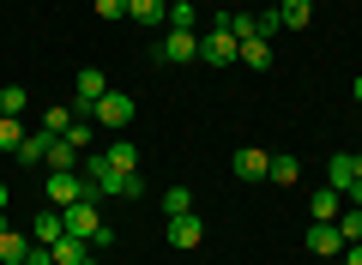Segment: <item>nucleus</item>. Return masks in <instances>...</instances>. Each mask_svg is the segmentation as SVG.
<instances>
[{"mask_svg":"<svg viewBox=\"0 0 362 265\" xmlns=\"http://www.w3.org/2000/svg\"><path fill=\"white\" fill-rule=\"evenodd\" d=\"M85 187L103 199V193H121V199H139L145 181L139 175H121L115 163H109V151H85Z\"/></svg>","mask_w":362,"mask_h":265,"instance_id":"nucleus-1","label":"nucleus"},{"mask_svg":"<svg viewBox=\"0 0 362 265\" xmlns=\"http://www.w3.org/2000/svg\"><path fill=\"white\" fill-rule=\"evenodd\" d=\"M61 223H66V235H78V241H97V247H103L109 235H115V229L103 223V211H97V193H85V199H73L61 211Z\"/></svg>","mask_w":362,"mask_h":265,"instance_id":"nucleus-2","label":"nucleus"},{"mask_svg":"<svg viewBox=\"0 0 362 265\" xmlns=\"http://www.w3.org/2000/svg\"><path fill=\"white\" fill-rule=\"evenodd\" d=\"M42 193H49V205L54 211H66L73 199H85V181H78V169H49V181H42Z\"/></svg>","mask_w":362,"mask_h":265,"instance_id":"nucleus-3","label":"nucleus"},{"mask_svg":"<svg viewBox=\"0 0 362 265\" xmlns=\"http://www.w3.org/2000/svg\"><path fill=\"white\" fill-rule=\"evenodd\" d=\"M90 121H97V126H127L133 121V97H127V90H109V97L90 109Z\"/></svg>","mask_w":362,"mask_h":265,"instance_id":"nucleus-4","label":"nucleus"},{"mask_svg":"<svg viewBox=\"0 0 362 265\" xmlns=\"http://www.w3.org/2000/svg\"><path fill=\"white\" fill-rule=\"evenodd\" d=\"M235 49H242V42H235L223 25L211 30V37H199V61H206V66H230V61H235Z\"/></svg>","mask_w":362,"mask_h":265,"instance_id":"nucleus-5","label":"nucleus"},{"mask_svg":"<svg viewBox=\"0 0 362 265\" xmlns=\"http://www.w3.org/2000/svg\"><path fill=\"white\" fill-rule=\"evenodd\" d=\"M73 97H78V109H85V114H90V109H97V102H103V97H109V78H103V73H97V66H85V73H78V78H73Z\"/></svg>","mask_w":362,"mask_h":265,"instance_id":"nucleus-6","label":"nucleus"},{"mask_svg":"<svg viewBox=\"0 0 362 265\" xmlns=\"http://www.w3.org/2000/svg\"><path fill=\"white\" fill-rule=\"evenodd\" d=\"M230 169H235V181H266V169H272V157L259 151V145H242V151L230 157Z\"/></svg>","mask_w":362,"mask_h":265,"instance_id":"nucleus-7","label":"nucleus"},{"mask_svg":"<svg viewBox=\"0 0 362 265\" xmlns=\"http://www.w3.org/2000/svg\"><path fill=\"white\" fill-rule=\"evenodd\" d=\"M157 61H199V37L194 30H169V37L157 42Z\"/></svg>","mask_w":362,"mask_h":265,"instance_id":"nucleus-8","label":"nucleus"},{"mask_svg":"<svg viewBox=\"0 0 362 265\" xmlns=\"http://www.w3.org/2000/svg\"><path fill=\"white\" fill-rule=\"evenodd\" d=\"M163 235H169V247H175V253H187V247H199L206 223H199V217L187 211V217H169V229H163Z\"/></svg>","mask_w":362,"mask_h":265,"instance_id":"nucleus-9","label":"nucleus"},{"mask_svg":"<svg viewBox=\"0 0 362 265\" xmlns=\"http://www.w3.org/2000/svg\"><path fill=\"white\" fill-rule=\"evenodd\" d=\"M308 253H320V259H338V253H344V235H338V223H314V229H308Z\"/></svg>","mask_w":362,"mask_h":265,"instance_id":"nucleus-10","label":"nucleus"},{"mask_svg":"<svg viewBox=\"0 0 362 265\" xmlns=\"http://www.w3.org/2000/svg\"><path fill=\"white\" fill-rule=\"evenodd\" d=\"M235 61H242V66H254V73H266V66H272V42H266V37H242Z\"/></svg>","mask_w":362,"mask_h":265,"instance_id":"nucleus-11","label":"nucleus"},{"mask_svg":"<svg viewBox=\"0 0 362 265\" xmlns=\"http://www.w3.org/2000/svg\"><path fill=\"white\" fill-rule=\"evenodd\" d=\"M66 235V223H61V211H42L37 223H30V241H37V247H54V241Z\"/></svg>","mask_w":362,"mask_h":265,"instance_id":"nucleus-12","label":"nucleus"},{"mask_svg":"<svg viewBox=\"0 0 362 265\" xmlns=\"http://www.w3.org/2000/svg\"><path fill=\"white\" fill-rule=\"evenodd\" d=\"M127 18H133V25H163L169 0H127Z\"/></svg>","mask_w":362,"mask_h":265,"instance_id":"nucleus-13","label":"nucleus"},{"mask_svg":"<svg viewBox=\"0 0 362 265\" xmlns=\"http://www.w3.org/2000/svg\"><path fill=\"white\" fill-rule=\"evenodd\" d=\"M338 211H344V193H338V187L314 193V223H338Z\"/></svg>","mask_w":362,"mask_h":265,"instance_id":"nucleus-14","label":"nucleus"},{"mask_svg":"<svg viewBox=\"0 0 362 265\" xmlns=\"http://www.w3.org/2000/svg\"><path fill=\"white\" fill-rule=\"evenodd\" d=\"M42 163H49V169H78V145H66L61 133H54L49 151H42Z\"/></svg>","mask_w":362,"mask_h":265,"instance_id":"nucleus-15","label":"nucleus"},{"mask_svg":"<svg viewBox=\"0 0 362 265\" xmlns=\"http://www.w3.org/2000/svg\"><path fill=\"white\" fill-rule=\"evenodd\" d=\"M314 18V0H284V6H278V25L284 30H302Z\"/></svg>","mask_w":362,"mask_h":265,"instance_id":"nucleus-16","label":"nucleus"},{"mask_svg":"<svg viewBox=\"0 0 362 265\" xmlns=\"http://www.w3.org/2000/svg\"><path fill=\"white\" fill-rule=\"evenodd\" d=\"M49 253H54V265H85V259H90V253H85V241H78V235H61V241H54Z\"/></svg>","mask_w":362,"mask_h":265,"instance_id":"nucleus-17","label":"nucleus"},{"mask_svg":"<svg viewBox=\"0 0 362 265\" xmlns=\"http://www.w3.org/2000/svg\"><path fill=\"white\" fill-rule=\"evenodd\" d=\"M296 175H302V163H296L290 151H278V157H272V169H266V181H278V187H290Z\"/></svg>","mask_w":362,"mask_h":265,"instance_id":"nucleus-18","label":"nucleus"},{"mask_svg":"<svg viewBox=\"0 0 362 265\" xmlns=\"http://www.w3.org/2000/svg\"><path fill=\"white\" fill-rule=\"evenodd\" d=\"M25 253H30V235H18V229L0 235V259H6V265H25Z\"/></svg>","mask_w":362,"mask_h":265,"instance_id":"nucleus-19","label":"nucleus"},{"mask_svg":"<svg viewBox=\"0 0 362 265\" xmlns=\"http://www.w3.org/2000/svg\"><path fill=\"white\" fill-rule=\"evenodd\" d=\"M109 163H115L121 175H139V151H133V139H115V145H109Z\"/></svg>","mask_w":362,"mask_h":265,"instance_id":"nucleus-20","label":"nucleus"},{"mask_svg":"<svg viewBox=\"0 0 362 265\" xmlns=\"http://www.w3.org/2000/svg\"><path fill=\"white\" fill-rule=\"evenodd\" d=\"M49 139H54V133H25V145H18V163H42V151H49Z\"/></svg>","mask_w":362,"mask_h":265,"instance_id":"nucleus-21","label":"nucleus"},{"mask_svg":"<svg viewBox=\"0 0 362 265\" xmlns=\"http://www.w3.org/2000/svg\"><path fill=\"white\" fill-rule=\"evenodd\" d=\"M338 235H344V247L362 241V205H344V211H338Z\"/></svg>","mask_w":362,"mask_h":265,"instance_id":"nucleus-22","label":"nucleus"},{"mask_svg":"<svg viewBox=\"0 0 362 265\" xmlns=\"http://www.w3.org/2000/svg\"><path fill=\"white\" fill-rule=\"evenodd\" d=\"M163 30H194V0H169V18Z\"/></svg>","mask_w":362,"mask_h":265,"instance_id":"nucleus-23","label":"nucleus"},{"mask_svg":"<svg viewBox=\"0 0 362 265\" xmlns=\"http://www.w3.org/2000/svg\"><path fill=\"white\" fill-rule=\"evenodd\" d=\"M163 211L169 217H187V211H194V193H187V187H169L163 193Z\"/></svg>","mask_w":362,"mask_h":265,"instance_id":"nucleus-24","label":"nucleus"},{"mask_svg":"<svg viewBox=\"0 0 362 265\" xmlns=\"http://www.w3.org/2000/svg\"><path fill=\"white\" fill-rule=\"evenodd\" d=\"M18 145H25V126H18V114H6L0 121V151H18Z\"/></svg>","mask_w":362,"mask_h":265,"instance_id":"nucleus-25","label":"nucleus"},{"mask_svg":"<svg viewBox=\"0 0 362 265\" xmlns=\"http://www.w3.org/2000/svg\"><path fill=\"white\" fill-rule=\"evenodd\" d=\"M25 102H30L25 85H6V90H0V109H6V114H25Z\"/></svg>","mask_w":362,"mask_h":265,"instance_id":"nucleus-26","label":"nucleus"},{"mask_svg":"<svg viewBox=\"0 0 362 265\" xmlns=\"http://www.w3.org/2000/svg\"><path fill=\"white\" fill-rule=\"evenodd\" d=\"M73 121H78V114H73V109H61V102H54V109L42 114V133H66V126H73Z\"/></svg>","mask_w":362,"mask_h":265,"instance_id":"nucleus-27","label":"nucleus"},{"mask_svg":"<svg viewBox=\"0 0 362 265\" xmlns=\"http://www.w3.org/2000/svg\"><path fill=\"white\" fill-rule=\"evenodd\" d=\"M61 139H66V145H78V151H85V145H90V114H78V121H73V126H66Z\"/></svg>","mask_w":362,"mask_h":265,"instance_id":"nucleus-28","label":"nucleus"},{"mask_svg":"<svg viewBox=\"0 0 362 265\" xmlns=\"http://www.w3.org/2000/svg\"><path fill=\"white\" fill-rule=\"evenodd\" d=\"M97 6V18H127V0H90Z\"/></svg>","mask_w":362,"mask_h":265,"instance_id":"nucleus-29","label":"nucleus"},{"mask_svg":"<svg viewBox=\"0 0 362 265\" xmlns=\"http://www.w3.org/2000/svg\"><path fill=\"white\" fill-rule=\"evenodd\" d=\"M254 30H259V37H278V30H284V25H278V6H272V13H259Z\"/></svg>","mask_w":362,"mask_h":265,"instance_id":"nucleus-30","label":"nucleus"},{"mask_svg":"<svg viewBox=\"0 0 362 265\" xmlns=\"http://www.w3.org/2000/svg\"><path fill=\"white\" fill-rule=\"evenodd\" d=\"M25 265H54V253H49V247H37V241H30V253H25Z\"/></svg>","mask_w":362,"mask_h":265,"instance_id":"nucleus-31","label":"nucleus"},{"mask_svg":"<svg viewBox=\"0 0 362 265\" xmlns=\"http://www.w3.org/2000/svg\"><path fill=\"white\" fill-rule=\"evenodd\" d=\"M344 265H362V241H350V247H344Z\"/></svg>","mask_w":362,"mask_h":265,"instance_id":"nucleus-32","label":"nucleus"},{"mask_svg":"<svg viewBox=\"0 0 362 265\" xmlns=\"http://www.w3.org/2000/svg\"><path fill=\"white\" fill-rule=\"evenodd\" d=\"M350 97H356V102H362V78H356V85H350Z\"/></svg>","mask_w":362,"mask_h":265,"instance_id":"nucleus-33","label":"nucleus"},{"mask_svg":"<svg viewBox=\"0 0 362 265\" xmlns=\"http://www.w3.org/2000/svg\"><path fill=\"white\" fill-rule=\"evenodd\" d=\"M0 211H6V181H0Z\"/></svg>","mask_w":362,"mask_h":265,"instance_id":"nucleus-34","label":"nucleus"},{"mask_svg":"<svg viewBox=\"0 0 362 265\" xmlns=\"http://www.w3.org/2000/svg\"><path fill=\"white\" fill-rule=\"evenodd\" d=\"M0 235H6V211H0Z\"/></svg>","mask_w":362,"mask_h":265,"instance_id":"nucleus-35","label":"nucleus"},{"mask_svg":"<svg viewBox=\"0 0 362 265\" xmlns=\"http://www.w3.org/2000/svg\"><path fill=\"white\" fill-rule=\"evenodd\" d=\"M356 181H362V157H356Z\"/></svg>","mask_w":362,"mask_h":265,"instance_id":"nucleus-36","label":"nucleus"},{"mask_svg":"<svg viewBox=\"0 0 362 265\" xmlns=\"http://www.w3.org/2000/svg\"><path fill=\"white\" fill-rule=\"evenodd\" d=\"M272 6H284V0H272Z\"/></svg>","mask_w":362,"mask_h":265,"instance_id":"nucleus-37","label":"nucleus"},{"mask_svg":"<svg viewBox=\"0 0 362 265\" xmlns=\"http://www.w3.org/2000/svg\"><path fill=\"white\" fill-rule=\"evenodd\" d=\"M0 121H6V109H0Z\"/></svg>","mask_w":362,"mask_h":265,"instance_id":"nucleus-38","label":"nucleus"},{"mask_svg":"<svg viewBox=\"0 0 362 265\" xmlns=\"http://www.w3.org/2000/svg\"><path fill=\"white\" fill-rule=\"evenodd\" d=\"M85 265H97V259H85Z\"/></svg>","mask_w":362,"mask_h":265,"instance_id":"nucleus-39","label":"nucleus"}]
</instances>
